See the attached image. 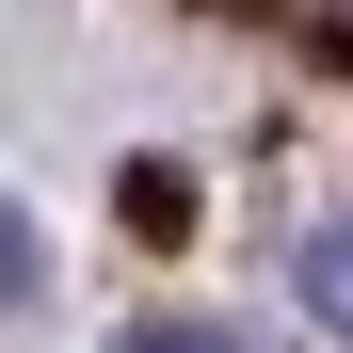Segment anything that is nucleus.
Returning a JSON list of instances; mask_svg holds the SVG:
<instances>
[{
  "mask_svg": "<svg viewBox=\"0 0 353 353\" xmlns=\"http://www.w3.org/2000/svg\"><path fill=\"white\" fill-rule=\"evenodd\" d=\"M289 289H305V321H321V337H353V209H321V225H305Z\"/></svg>",
  "mask_w": 353,
  "mask_h": 353,
  "instance_id": "1",
  "label": "nucleus"
},
{
  "mask_svg": "<svg viewBox=\"0 0 353 353\" xmlns=\"http://www.w3.org/2000/svg\"><path fill=\"white\" fill-rule=\"evenodd\" d=\"M129 225H145V241H176V225H193V193H176V161H145V176H129Z\"/></svg>",
  "mask_w": 353,
  "mask_h": 353,
  "instance_id": "3",
  "label": "nucleus"
},
{
  "mask_svg": "<svg viewBox=\"0 0 353 353\" xmlns=\"http://www.w3.org/2000/svg\"><path fill=\"white\" fill-rule=\"evenodd\" d=\"M321 48H337V65H353V17H321Z\"/></svg>",
  "mask_w": 353,
  "mask_h": 353,
  "instance_id": "5",
  "label": "nucleus"
},
{
  "mask_svg": "<svg viewBox=\"0 0 353 353\" xmlns=\"http://www.w3.org/2000/svg\"><path fill=\"white\" fill-rule=\"evenodd\" d=\"M32 289H48V241H32V209H17V193H0V305H32Z\"/></svg>",
  "mask_w": 353,
  "mask_h": 353,
  "instance_id": "2",
  "label": "nucleus"
},
{
  "mask_svg": "<svg viewBox=\"0 0 353 353\" xmlns=\"http://www.w3.org/2000/svg\"><path fill=\"white\" fill-rule=\"evenodd\" d=\"M112 353H257V337H225V321H129Z\"/></svg>",
  "mask_w": 353,
  "mask_h": 353,
  "instance_id": "4",
  "label": "nucleus"
}]
</instances>
